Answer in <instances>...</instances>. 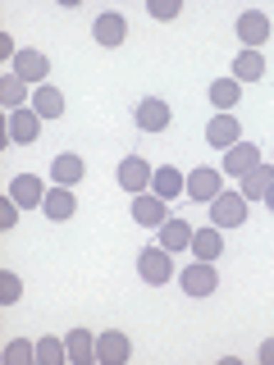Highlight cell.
I'll return each instance as SVG.
<instances>
[{
    "instance_id": "cell-24",
    "label": "cell",
    "mask_w": 274,
    "mask_h": 365,
    "mask_svg": "<svg viewBox=\"0 0 274 365\" xmlns=\"http://www.w3.org/2000/svg\"><path fill=\"white\" fill-rule=\"evenodd\" d=\"M238 96H243V83H238V78H215L210 83V106L215 110H238Z\"/></svg>"
},
{
    "instance_id": "cell-2",
    "label": "cell",
    "mask_w": 274,
    "mask_h": 365,
    "mask_svg": "<svg viewBox=\"0 0 274 365\" xmlns=\"http://www.w3.org/2000/svg\"><path fill=\"white\" fill-rule=\"evenodd\" d=\"M247 197H243V192H220V197H215L210 201V220H215V228H243L247 224Z\"/></svg>"
},
{
    "instance_id": "cell-17",
    "label": "cell",
    "mask_w": 274,
    "mask_h": 365,
    "mask_svg": "<svg viewBox=\"0 0 274 365\" xmlns=\"http://www.w3.org/2000/svg\"><path fill=\"white\" fill-rule=\"evenodd\" d=\"M41 210H46V220L64 224V220H73V215H78V201H73V192H68V187H51V192H46V201H41Z\"/></svg>"
},
{
    "instance_id": "cell-15",
    "label": "cell",
    "mask_w": 274,
    "mask_h": 365,
    "mask_svg": "<svg viewBox=\"0 0 274 365\" xmlns=\"http://www.w3.org/2000/svg\"><path fill=\"white\" fill-rule=\"evenodd\" d=\"M133 220L146 224V228H160V224L169 220V215H165V201H160L156 192H137V197H133Z\"/></svg>"
},
{
    "instance_id": "cell-6",
    "label": "cell",
    "mask_w": 274,
    "mask_h": 365,
    "mask_svg": "<svg viewBox=\"0 0 274 365\" xmlns=\"http://www.w3.org/2000/svg\"><path fill=\"white\" fill-rule=\"evenodd\" d=\"M133 119H137V128H142V133H165L174 114H169V106H165L160 96H146V101H137Z\"/></svg>"
},
{
    "instance_id": "cell-12",
    "label": "cell",
    "mask_w": 274,
    "mask_h": 365,
    "mask_svg": "<svg viewBox=\"0 0 274 365\" xmlns=\"http://www.w3.org/2000/svg\"><path fill=\"white\" fill-rule=\"evenodd\" d=\"M9 197H14L23 210H37V205L46 201V182L37 174H19L14 182H9Z\"/></svg>"
},
{
    "instance_id": "cell-31",
    "label": "cell",
    "mask_w": 274,
    "mask_h": 365,
    "mask_svg": "<svg viewBox=\"0 0 274 365\" xmlns=\"http://www.w3.org/2000/svg\"><path fill=\"white\" fill-rule=\"evenodd\" d=\"M146 9H151V19H178V0H151V5H146Z\"/></svg>"
},
{
    "instance_id": "cell-19",
    "label": "cell",
    "mask_w": 274,
    "mask_h": 365,
    "mask_svg": "<svg viewBox=\"0 0 274 365\" xmlns=\"http://www.w3.org/2000/svg\"><path fill=\"white\" fill-rule=\"evenodd\" d=\"M151 192H156L160 201H174V197L188 192V178H183L174 165H165V169H156V174H151Z\"/></svg>"
},
{
    "instance_id": "cell-1",
    "label": "cell",
    "mask_w": 274,
    "mask_h": 365,
    "mask_svg": "<svg viewBox=\"0 0 274 365\" xmlns=\"http://www.w3.org/2000/svg\"><path fill=\"white\" fill-rule=\"evenodd\" d=\"M137 279L165 288V283L174 279V260H169V251L165 247H142V251H137Z\"/></svg>"
},
{
    "instance_id": "cell-23",
    "label": "cell",
    "mask_w": 274,
    "mask_h": 365,
    "mask_svg": "<svg viewBox=\"0 0 274 365\" xmlns=\"http://www.w3.org/2000/svg\"><path fill=\"white\" fill-rule=\"evenodd\" d=\"M233 78H238V83H260V78H265V55H260V51H243L233 60Z\"/></svg>"
},
{
    "instance_id": "cell-13",
    "label": "cell",
    "mask_w": 274,
    "mask_h": 365,
    "mask_svg": "<svg viewBox=\"0 0 274 365\" xmlns=\"http://www.w3.org/2000/svg\"><path fill=\"white\" fill-rule=\"evenodd\" d=\"M37 133H41V114L37 110H9V142H37Z\"/></svg>"
},
{
    "instance_id": "cell-9",
    "label": "cell",
    "mask_w": 274,
    "mask_h": 365,
    "mask_svg": "<svg viewBox=\"0 0 274 365\" xmlns=\"http://www.w3.org/2000/svg\"><path fill=\"white\" fill-rule=\"evenodd\" d=\"M151 174H156V169L146 165L142 155H128V160L119 165V187H123V192H133V197H137V192H146V187H151Z\"/></svg>"
},
{
    "instance_id": "cell-10",
    "label": "cell",
    "mask_w": 274,
    "mask_h": 365,
    "mask_svg": "<svg viewBox=\"0 0 274 365\" xmlns=\"http://www.w3.org/2000/svg\"><path fill=\"white\" fill-rule=\"evenodd\" d=\"M220 178H224L220 169H192V174H188V197L192 201H215L224 192Z\"/></svg>"
},
{
    "instance_id": "cell-8",
    "label": "cell",
    "mask_w": 274,
    "mask_h": 365,
    "mask_svg": "<svg viewBox=\"0 0 274 365\" xmlns=\"http://www.w3.org/2000/svg\"><path fill=\"white\" fill-rule=\"evenodd\" d=\"M128 356H133L128 334H119V329H106V334L96 338V361H101V365H119V361H128Z\"/></svg>"
},
{
    "instance_id": "cell-21",
    "label": "cell",
    "mask_w": 274,
    "mask_h": 365,
    "mask_svg": "<svg viewBox=\"0 0 274 365\" xmlns=\"http://www.w3.org/2000/svg\"><path fill=\"white\" fill-rule=\"evenodd\" d=\"M64 347H68V361H73V365H91V361H96V338H91L87 329H68Z\"/></svg>"
},
{
    "instance_id": "cell-22",
    "label": "cell",
    "mask_w": 274,
    "mask_h": 365,
    "mask_svg": "<svg viewBox=\"0 0 274 365\" xmlns=\"http://www.w3.org/2000/svg\"><path fill=\"white\" fill-rule=\"evenodd\" d=\"M238 182H243V197H247V201H265V192H270V182H274V169L260 160V165L251 169L247 178H238Z\"/></svg>"
},
{
    "instance_id": "cell-11",
    "label": "cell",
    "mask_w": 274,
    "mask_h": 365,
    "mask_svg": "<svg viewBox=\"0 0 274 365\" xmlns=\"http://www.w3.org/2000/svg\"><path fill=\"white\" fill-rule=\"evenodd\" d=\"M91 37L101 46H119L128 37V19L119 14V9H106V14H96V28H91Z\"/></svg>"
},
{
    "instance_id": "cell-5",
    "label": "cell",
    "mask_w": 274,
    "mask_h": 365,
    "mask_svg": "<svg viewBox=\"0 0 274 365\" xmlns=\"http://www.w3.org/2000/svg\"><path fill=\"white\" fill-rule=\"evenodd\" d=\"M206 142L210 146H220V151H228V146H238L243 142V128H238V114L233 110H220L210 123H206Z\"/></svg>"
},
{
    "instance_id": "cell-4",
    "label": "cell",
    "mask_w": 274,
    "mask_h": 365,
    "mask_svg": "<svg viewBox=\"0 0 274 365\" xmlns=\"http://www.w3.org/2000/svg\"><path fill=\"white\" fill-rule=\"evenodd\" d=\"M178 283H183V292L188 297H210L215 288H220V274H215L210 260H197V265H188L178 274Z\"/></svg>"
},
{
    "instance_id": "cell-26",
    "label": "cell",
    "mask_w": 274,
    "mask_h": 365,
    "mask_svg": "<svg viewBox=\"0 0 274 365\" xmlns=\"http://www.w3.org/2000/svg\"><path fill=\"white\" fill-rule=\"evenodd\" d=\"M0 101H5V110H23V101H28V83H23L19 73H5V78H0Z\"/></svg>"
},
{
    "instance_id": "cell-7",
    "label": "cell",
    "mask_w": 274,
    "mask_h": 365,
    "mask_svg": "<svg viewBox=\"0 0 274 365\" xmlns=\"http://www.w3.org/2000/svg\"><path fill=\"white\" fill-rule=\"evenodd\" d=\"M256 165H260V146H251V142H238V146L224 151V174L228 178H247Z\"/></svg>"
},
{
    "instance_id": "cell-3",
    "label": "cell",
    "mask_w": 274,
    "mask_h": 365,
    "mask_svg": "<svg viewBox=\"0 0 274 365\" xmlns=\"http://www.w3.org/2000/svg\"><path fill=\"white\" fill-rule=\"evenodd\" d=\"M238 41H243L247 51H260V46L270 41V14L265 9H243V14H238Z\"/></svg>"
},
{
    "instance_id": "cell-14",
    "label": "cell",
    "mask_w": 274,
    "mask_h": 365,
    "mask_svg": "<svg viewBox=\"0 0 274 365\" xmlns=\"http://www.w3.org/2000/svg\"><path fill=\"white\" fill-rule=\"evenodd\" d=\"M51 182L55 187H73V182H83V155L78 151H64L51 160Z\"/></svg>"
},
{
    "instance_id": "cell-20",
    "label": "cell",
    "mask_w": 274,
    "mask_h": 365,
    "mask_svg": "<svg viewBox=\"0 0 274 365\" xmlns=\"http://www.w3.org/2000/svg\"><path fill=\"white\" fill-rule=\"evenodd\" d=\"M160 247H165L169 256L188 251L192 247V224L188 220H165V224H160Z\"/></svg>"
},
{
    "instance_id": "cell-29",
    "label": "cell",
    "mask_w": 274,
    "mask_h": 365,
    "mask_svg": "<svg viewBox=\"0 0 274 365\" xmlns=\"http://www.w3.org/2000/svg\"><path fill=\"white\" fill-rule=\"evenodd\" d=\"M19 297H23V283H19V274H0V302H5V306H14L19 302Z\"/></svg>"
},
{
    "instance_id": "cell-33",
    "label": "cell",
    "mask_w": 274,
    "mask_h": 365,
    "mask_svg": "<svg viewBox=\"0 0 274 365\" xmlns=\"http://www.w3.org/2000/svg\"><path fill=\"white\" fill-rule=\"evenodd\" d=\"M265 205H270V210H274V182H270V192H265Z\"/></svg>"
},
{
    "instance_id": "cell-30",
    "label": "cell",
    "mask_w": 274,
    "mask_h": 365,
    "mask_svg": "<svg viewBox=\"0 0 274 365\" xmlns=\"http://www.w3.org/2000/svg\"><path fill=\"white\" fill-rule=\"evenodd\" d=\"M19 210H23V205H19L14 197L0 201V228H14V224H19Z\"/></svg>"
},
{
    "instance_id": "cell-32",
    "label": "cell",
    "mask_w": 274,
    "mask_h": 365,
    "mask_svg": "<svg viewBox=\"0 0 274 365\" xmlns=\"http://www.w3.org/2000/svg\"><path fill=\"white\" fill-rule=\"evenodd\" d=\"M260 361L274 365V338H270V342H260Z\"/></svg>"
},
{
    "instance_id": "cell-25",
    "label": "cell",
    "mask_w": 274,
    "mask_h": 365,
    "mask_svg": "<svg viewBox=\"0 0 274 365\" xmlns=\"http://www.w3.org/2000/svg\"><path fill=\"white\" fill-rule=\"evenodd\" d=\"M32 110H37L41 114V119H60V114H64V96H60V91H55V87H37V91H32Z\"/></svg>"
},
{
    "instance_id": "cell-16",
    "label": "cell",
    "mask_w": 274,
    "mask_h": 365,
    "mask_svg": "<svg viewBox=\"0 0 274 365\" xmlns=\"http://www.w3.org/2000/svg\"><path fill=\"white\" fill-rule=\"evenodd\" d=\"M9 64H14V73L23 78V83H37V87H41V78L51 73V64H46L41 51H14V60H9Z\"/></svg>"
},
{
    "instance_id": "cell-18",
    "label": "cell",
    "mask_w": 274,
    "mask_h": 365,
    "mask_svg": "<svg viewBox=\"0 0 274 365\" xmlns=\"http://www.w3.org/2000/svg\"><path fill=\"white\" fill-rule=\"evenodd\" d=\"M192 256H197V260H215V256H220V251H224V228H192Z\"/></svg>"
},
{
    "instance_id": "cell-28",
    "label": "cell",
    "mask_w": 274,
    "mask_h": 365,
    "mask_svg": "<svg viewBox=\"0 0 274 365\" xmlns=\"http://www.w3.org/2000/svg\"><path fill=\"white\" fill-rule=\"evenodd\" d=\"M5 361L9 365H28V361H37V342H9V347H5Z\"/></svg>"
},
{
    "instance_id": "cell-27",
    "label": "cell",
    "mask_w": 274,
    "mask_h": 365,
    "mask_svg": "<svg viewBox=\"0 0 274 365\" xmlns=\"http://www.w3.org/2000/svg\"><path fill=\"white\" fill-rule=\"evenodd\" d=\"M60 361H68V347L55 342V338H41L37 342V365H60Z\"/></svg>"
}]
</instances>
